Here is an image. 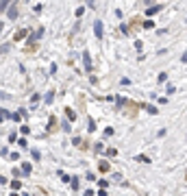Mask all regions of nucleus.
Instances as JSON below:
<instances>
[{"label":"nucleus","mask_w":187,"mask_h":196,"mask_svg":"<svg viewBox=\"0 0 187 196\" xmlns=\"http://www.w3.org/2000/svg\"><path fill=\"white\" fill-rule=\"evenodd\" d=\"M144 28H154V22H152V20H150V18H148V20H146V22H144Z\"/></svg>","instance_id":"nucleus-8"},{"label":"nucleus","mask_w":187,"mask_h":196,"mask_svg":"<svg viewBox=\"0 0 187 196\" xmlns=\"http://www.w3.org/2000/svg\"><path fill=\"white\" fill-rule=\"evenodd\" d=\"M161 9H163V4H157V7H150V9H148V11H146V15H148V18H150V15H154V13H159V11H161Z\"/></svg>","instance_id":"nucleus-3"},{"label":"nucleus","mask_w":187,"mask_h":196,"mask_svg":"<svg viewBox=\"0 0 187 196\" xmlns=\"http://www.w3.org/2000/svg\"><path fill=\"white\" fill-rule=\"evenodd\" d=\"M96 150H98V152H102V150H104V144H100V142H98V144H96Z\"/></svg>","instance_id":"nucleus-20"},{"label":"nucleus","mask_w":187,"mask_h":196,"mask_svg":"<svg viewBox=\"0 0 187 196\" xmlns=\"http://www.w3.org/2000/svg\"><path fill=\"white\" fill-rule=\"evenodd\" d=\"M42 35H44V28H39V31H35V33H33V35L28 37V42H35V39H39Z\"/></svg>","instance_id":"nucleus-4"},{"label":"nucleus","mask_w":187,"mask_h":196,"mask_svg":"<svg viewBox=\"0 0 187 196\" xmlns=\"http://www.w3.org/2000/svg\"><path fill=\"white\" fill-rule=\"evenodd\" d=\"M11 188H13V190H20L22 183H20V181H11Z\"/></svg>","instance_id":"nucleus-15"},{"label":"nucleus","mask_w":187,"mask_h":196,"mask_svg":"<svg viewBox=\"0 0 187 196\" xmlns=\"http://www.w3.org/2000/svg\"><path fill=\"white\" fill-rule=\"evenodd\" d=\"M87 4H89V7L94 9V4H96V0H87Z\"/></svg>","instance_id":"nucleus-23"},{"label":"nucleus","mask_w":187,"mask_h":196,"mask_svg":"<svg viewBox=\"0 0 187 196\" xmlns=\"http://www.w3.org/2000/svg\"><path fill=\"white\" fill-rule=\"evenodd\" d=\"M100 172H109V163L107 161H100Z\"/></svg>","instance_id":"nucleus-9"},{"label":"nucleus","mask_w":187,"mask_h":196,"mask_svg":"<svg viewBox=\"0 0 187 196\" xmlns=\"http://www.w3.org/2000/svg\"><path fill=\"white\" fill-rule=\"evenodd\" d=\"M61 181H63V183H68V181H72V179H70L65 172H61Z\"/></svg>","instance_id":"nucleus-18"},{"label":"nucleus","mask_w":187,"mask_h":196,"mask_svg":"<svg viewBox=\"0 0 187 196\" xmlns=\"http://www.w3.org/2000/svg\"><path fill=\"white\" fill-rule=\"evenodd\" d=\"M148 113H152V116H157L159 111H157V107H152V105H150V107H148Z\"/></svg>","instance_id":"nucleus-16"},{"label":"nucleus","mask_w":187,"mask_h":196,"mask_svg":"<svg viewBox=\"0 0 187 196\" xmlns=\"http://www.w3.org/2000/svg\"><path fill=\"white\" fill-rule=\"evenodd\" d=\"M181 61H183V63H187V50L183 52V57H181Z\"/></svg>","instance_id":"nucleus-21"},{"label":"nucleus","mask_w":187,"mask_h":196,"mask_svg":"<svg viewBox=\"0 0 187 196\" xmlns=\"http://www.w3.org/2000/svg\"><path fill=\"white\" fill-rule=\"evenodd\" d=\"M135 159H137V161H141V163H150V159H148L146 155H137Z\"/></svg>","instance_id":"nucleus-7"},{"label":"nucleus","mask_w":187,"mask_h":196,"mask_svg":"<svg viewBox=\"0 0 187 196\" xmlns=\"http://www.w3.org/2000/svg\"><path fill=\"white\" fill-rule=\"evenodd\" d=\"M52 94H54V92H48V94H46V105H50V102L54 100V96H52Z\"/></svg>","instance_id":"nucleus-12"},{"label":"nucleus","mask_w":187,"mask_h":196,"mask_svg":"<svg viewBox=\"0 0 187 196\" xmlns=\"http://www.w3.org/2000/svg\"><path fill=\"white\" fill-rule=\"evenodd\" d=\"M107 155H111V157H115V155H118V150H115V148H109V150H107Z\"/></svg>","instance_id":"nucleus-19"},{"label":"nucleus","mask_w":187,"mask_h":196,"mask_svg":"<svg viewBox=\"0 0 187 196\" xmlns=\"http://www.w3.org/2000/svg\"><path fill=\"white\" fill-rule=\"evenodd\" d=\"M65 113H68V118H70V120H74V118H76V113H74L72 109H65Z\"/></svg>","instance_id":"nucleus-13"},{"label":"nucleus","mask_w":187,"mask_h":196,"mask_svg":"<svg viewBox=\"0 0 187 196\" xmlns=\"http://www.w3.org/2000/svg\"><path fill=\"white\" fill-rule=\"evenodd\" d=\"M7 4H9V0H2V7H0V9L4 11V9H7Z\"/></svg>","instance_id":"nucleus-22"},{"label":"nucleus","mask_w":187,"mask_h":196,"mask_svg":"<svg viewBox=\"0 0 187 196\" xmlns=\"http://www.w3.org/2000/svg\"><path fill=\"white\" fill-rule=\"evenodd\" d=\"M94 35H96V39H102V35H104V28H102V22L100 20L94 22Z\"/></svg>","instance_id":"nucleus-1"},{"label":"nucleus","mask_w":187,"mask_h":196,"mask_svg":"<svg viewBox=\"0 0 187 196\" xmlns=\"http://www.w3.org/2000/svg\"><path fill=\"white\" fill-rule=\"evenodd\" d=\"M87 131H96V124H94V120H92V118L87 120Z\"/></svg>","instance_id":"nucleus-10"},{"label":"nucleus","mask_w":187,"mask_h":196,"mask_svg":"<svg viewBox=\"0 0 187 196\" xmlns=\"http://www.w3.org/2000/svg\"><path fill=\"white\" fill-rule=\"evenodd\" d=\"M185 22H187V20H185Z\"/></svg>","instance_id":"nucleus-26"},{"label":"nucleus","mask_w":187,"mask_h":196,"mask_svg":"<svg viewBox=\"0 0 187 196\" xmlns=\"http://www.w3.org/2000/svg\"><path fill=\"white\" fill-rule=\"evenodd\" d=\"M9 196H18V194H15V192H13V194H9Z\"/></svg>","instance_id":"nucleus-25"},{"label":"nucleus","mask_w":187,"mask_h":196,"mask_svg":"<svg viewBox=\"0 0 187 196\" xmlns=\"http://www.w3.org/2000/svg\"><path fill=\"white\" fill-rule=\"evenodd\" d=\"M61 129H63L65 133H70V131H72V126H70V122H68V120H63V122H61Z\"/></svg>","instance_id":"nucleus-5"},{"label":"nucleus","mask_w":187,"mask_h":196,"mask_svg":"<svg viewBox=\"0 0 187 196\" xmlns=\"http://www.w3.org/2000/svg\"><path fill=\"white\" fill-rule=\"evenodd\" d=\"M31 170H33V168H31V163H26V161H24V163H22V172H24V174H31Z\"/></svg>","instance_id":"nucleus-6"},{"label":"nucleus","mask_w":187,"mask_h":196,"mask_svg":"<svg viewBox=\"0 0 187 196\" xmlns=\"http://www.w3.org/2000/svg\"><path fill=\"white\" fill-rule=\"evenodd\" d=\"M33 159L39 161V159H42V152H39V150H33Z\"/></svg>","instance_id":"nucleus-14"},{"label":"nucleus","mask_w":187,"mask_h":196,"mask_svg":"<svg viewBox=\"0 0 187 196\" xmlns=\"http://www.w3.org/2000/svg\"><path fill=\"white\" fill-rule=\"evenodd\" d=\"M83 65H85V70H87V72H92V57H89V52H87V50H83Z\"/></svg>","instance_id":"nucleus-2"},{"label":"nucleus","mask_w":187,"mask_h":196,"mask_svg":"<svg viewBox=\"0 0 187 196\" xmlns=\"http://www.w3.org/2000/svg\"><path fill=\"white\" fill-rule=\"evenodd\" d=\"M20 133H24V135H28V133H31V129H28V126H20Z\"/></svg>","instance_id":"nucleus-17"},{"label":"nucleus","mask_w":187,"mask_h":196,"mask_svg":"<svg viewBox=\"0 0 187 196\" xmlns=\"http://www.w3.org/2000/svg\"><path fill=\"white\" fill-rule=\"evenodd\" d=\"M85 196H94V190H87V192H85Z\"/></svg>","instance_id":"nucleus-24"},{"label":"nucleus","mask_w":187,"mask_h":196,"mask_svg":"<svg viewBox=\"0 0 187 196\" xmlns=\"http://www.w3.org/2000/svg\"><path fill=\"white\" fill-rule=\"evenodd\" d=\"M165 79H168V74H165V72H161V74L157 76V81H159V83H165Z\"/></svg>","instance_id":"nucleus-11"}]
</instances>
